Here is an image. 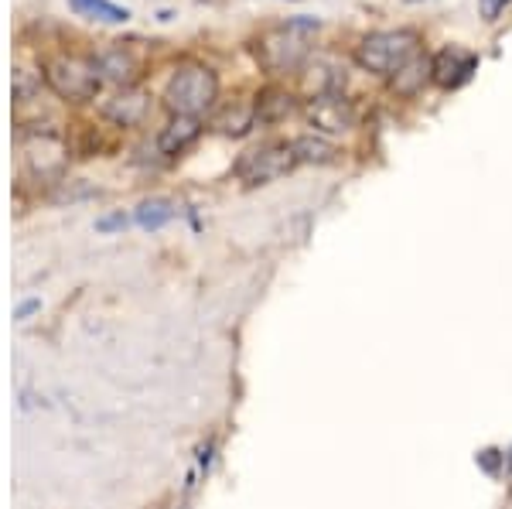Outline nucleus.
I'll use <instances>...</instances> for the list:
<instances>
[{
	"mask_svg": "<svg viewBox=\"0 0 512 509\" xmlns=\"http://www.w3.org/2000/svg\"><path fill=\"white\" fill-rule=\"evenodd\" d=\"M321 28L318 18H294L280 28L267 31L256 41V59L267 72H294L311 55V38Z\"/></svg>",
	"mask_w": 512,
	"mask_h": 509,
	"instance_id": "f257e3e1",
	"label": "nucleus"
},
{
	"mask_svg": "<svg viewBox=\"0 0 512 509\" xmlns=\"http://www.w3.org/2000/svg\"><path fill=\"white\" fill-rule=\"evenodd\" d=\"M219 96V79L209 65H181L164 86V106L171 117L198 120Z\"/></svg>",
	"mask_w": 512,
	"mask_h": 509,
	"instance_id": "f03ea898",
	"label": "nucleus"
},
{
	"mask_svg": "<svg viewBox=\"0 0 512 509\" xmlns=\"http://www.w3.org/2000/svg\"><path fill=\"white\" fill-rule=\"evenodd\" d=\"M420 48V35L410 28H396V31H373L359 41L355 48V62L369 72H379V76H393L400 72L410 59H417Z\"/></svg>",
	"mask_w": 512,
	"mask_h": 509,
	"instance_id": "7ed1b4c3",
	"label": "nucleus"
},
{
	"mask_svg": "<svg viewBox=\"0 0 512 509\" xmlns=\"http://www.w3.org/2000/svg\"><path fill=\"white\" fill-rule=\"evenodd\" d=\"M45 82L69 103H86L99 93V76L96 59L86 55H55L45 62Z\"/></svg>",
	"mask_w": 512,
	"mask_h": 509,
	"instance_id": "20e7f679",
	"label": "nucleus"
},
{
	"mask_svg": "<svg viewBox=\"0 0 512 509\" xmlns=\"http://www.w3.org/2000/svg\"><path fill=\"white\" fill-rule=\"evenodd\" d=\"M294 168H297L294 144L274 141V144H260V147H253V151H246L236 164V175H239V182H246V185H270Z\"/></svg>",
	"mask_w": 512,
	"mask_h": 509,
	"instance_id": "39448f33",
	"label": "nucleus"
},
{
	"mask_svg": "<svg viewBox=\"0 0 512 509\" xmlns=\"http://www.w3.org/2000/svg\"><path fill=\"white\" fill-rule=\"evenodd\" d=\"M24 147V161H28L31 175L35 178H59L65 168V144L55 134H24L21 137Z\"/></svg>",
	"mask_w": 512,
	"mask_h": 509,
	"instance_id": "423d86ee",
	"label": "nucleus"
},
{
	"mask_svg": "<svg viewBox=\"0 0 512 509\" xmlns=\"http://www.w3.org/2000/svg\"><path fill=\"white\" fill-rule=\"evenodd\" d=\"M304 113H308L311 127L325 130V134H342V130H349L352 123H355V106L345 100L342 93L315 96Z\"/></svg>",
	"mask_w": 512,
	"mask_h": 509,
	"instance_id": "0eeeda50",
	"label": "nucleus"
},
{
	"mask_svg": "<svg viewBox=\"0 0 512 509\" xmlns=\"http://www.w3.org/2000/svg\"><path fill=\"white\" fill-rule=\"evenodd\" d=\"M478 69V55L465 52V48H441L431 59V79L441 89H458L472 79Z\"/></svg>",
	"mask_w": 512,
	"mask_h": 509,
	"instance_id": "6e6552de",
	"label": "nucleus"
},
{
	"mask_svg": "<svg viewBox=\"0 0 512 509\" xmlns=\"http://www.w3.org/2000/svg\"><path fill=\"white\" fill-rule=\"evenodd\" d=\"M103 113L117 123V127H140V123L147 120V113H151V96L140 93V89H123L120 96H113V100L106 103Z\"/></svg>",
	"mask_w": 512,
	"mask_h": 509,
	"instance_id": "1a4fd4ad",
	"label": "nucleus"
},
{
	"mask_svg": "<svg viewBox=\"0 0 512 509\" xmlns=\"http://www.w3.org/2000/svg\"><path fill=\"white\" fill-rule=\"evenodd\" d=\"M93 59H96L99 76H103L106 82H117V86H123V89H130V82H134L137 72H140L134 52H130V48H123V45L106 48V52L93 55Z\"/></svg>",
	"mask_w": 512,
	"mask_h": 509,
	"instance_id": "9d476101",
	"label": "nucleus"
},
{
	"mask_svg": "<svg viewBox=\"0 0 512 509\" xmlns=\"http://www.w3.org/2000/svg\"><path fill=\"white\" fill-rule=\"evenodd\" d=\"M253 113L256 123H277L294 113V96L284 93V89H263L253 100Z\"/></svg>",
	"mask_w": 512,
	"mask_h": 509,
	"instance_id": "9b49d317",
	"label": "nucleus"
},
{
	"mask_svg": "<svg viewBox=\"0 0 512 509\" xmlns=\"http://www.w3.org/2000/svg\"><path fill=\"white\" fill-rule=\"evenodd\" d=\"M198 134H202L198 120H192V117H175V120L168 123V127L161 130L158 147H161V154H181L188 144H195Z\"/></svg>",
	"mask_w": 512,
	"mask_h": 509,
	"instance_id": "f8f14e48",
	"label": "nucleus"
},
{
	"mask_svg": "<svg viewBox=\"0 0 512 509\" xmlns=\"http://www.w3.org/2000/svg\"><path fill=\"white\" fill-rule=\"evenodd\" d=\"M212 127H216L219 134H226V137H243V134H250V130L256 127L253 103L226 106V110L219 113V117H216V123H212Z\"/></svg>",
	"mask_w": 512,
	"mask_h": 509,
	"instance_id": "ddd939ff",
	"label": "nucleus"
},
{
	"mask_svg": "<svg viewBox=\"0 0 512 509\" xmlns=\"http://www.w3.org/2000/svg\"><path fill=\"white\" fill-rule=\"evenodd\" d=\"M291 144H294L297 164H332L338 158L335 144H328L325 137H315V134H304Z\"/></svg>",
	"mask_w": 512,
	"mask_h": 509,
	"instance_id": "4468645a",
	"label": "nucleus"
},
{
	"mask_svg": "<svg viewBox=\"0 0 512 509\" xmlns=\"http://www.w3.org/2000/svg\"><path fill=\"white\" fill-rule=\"evenodd\" d=\"M390 79H393V89H396V93H403V96H414L417 89L424 86L427 79H431V62H427V59H420V55H417V59H410L407 65H403L400 72H393Z\"/></svg>",
	"mask_w": 512,
	"mask_h": 509,
	"instance_id": "2eb2a0df",
	"label": "nucleus"
},
{
	"mask_svg": "<svg viewBox=\"0 0 512 509\" xmlns=\"http://www.w3.org/2000/svg\"><path fill=\"white\" fill-rule=\"evenodd\" d=\"M72 7L82 14V18H93V21H106V24H123L130 18L127 7H117L110 0H69Z\"/></svg>",
	"mask_w": 512,
	"mask_h": 509,
	"instance_id": "dca6fc26",
	"label": "nucleus"
},
{
	"mask_svg": "<svg viewBox=\"0 0 512 509\" xmlns=\"http://www.w3.org/2000/svg\"><path fill=\"white\" fill-rule=\"evenodd\" d=\"M175 219V205L168 199H147L137 205V223L144 229H161Z\"/></svg>",
	"mask_w": 512,
	"mask_h": 509,
	"instance_id": "f3484780",
	"label": "nucleus"
},
{
	"mask_svg": "<svg viewBox=\"0 0 512 509\" xmlns=\"http://www.w3.org/2000/svg\"><path fill=\"white\" fill-rule=\"evenodd\" d=\"M512 0H478V11H482L485 21H499V14L506 11Z\"/></svg>",
	"mask_w": 512,
	"mask_h": 509,
	"instance_id": "a211bd4d",
	"label": "nucleus"
},
{
	"mask_svg": "<svg viewBox=\"0 0 512 509\" xmlns=\"http://www.w3.org/2000/svg\"><path fill=\"white\" fill-rule=\"evenodd\" d=\"M120 226H127V216H123V212H113V216H106L96 223L99 233H113V229H120Z\"/></svg>",
	"mask_w": 512,
	"mask_h": 509,
	"instance_id": "6ab92c4d",
	"label": "nucleus"
},
{
	"mask_svg": "<svg viewBox=\"0 0 512 509\" xmlns=\"http://www.w3.org/2000/svg\"><path fill=\"white\" fill-rule=\"evenodd\" d=\"M495 455H499V451H482V455H478V462H482L485 472H492V475H495Z\"/></svg>",
	"mask_w": 512,
	"mask_h": 509,
	"instance_id": "aec40b11",
	"label": "nucleus"
},
{
	"mask_svg": "<svg viewBox=\"0 0 512 509\" xmlns=\"http://www.w3.org/2000/svg\"><path fill=\"white\" fill-rule=\"evenodd\" d=\"M31 311H38V301H24V305L14 311V318H18V322H24V318H28Z\"/></svg>",
	"mask_w": 512,
	"mask_h": 509,
	"instance_id": "412c9836",
	"label": "nucleus"
}]
</instances>
